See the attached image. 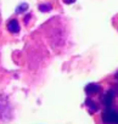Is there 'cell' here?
<instances>
[{
	"label": "cell",
	"instance_id": "cell-1",
	"mask_svg": "<svg viewBox=\"0 0 118 124\" xmlns=\"http://www.w3.org/2000/svg\"><path fill=\"white\" fill-rule=\"evenodd\" d=\"M8 28L11 33H18L20 32V24L17 22V20H10L9 23H8Z\"/></svg>",
	"mask_w": 118,
	"mask_h": 124
},
{
	"label": "cell",
	"instance_id": "cell-2",
	"mask_svg": "<svg viewBox=\"0 0 118 124\" xmlns=\"http://www.w3.org/2000/svg\"><path fill=\"white\" fill-rule=\"evenodd\" d=\"M116 27H117V29H118V24H116Z\"/></svg>",
	"mask_w": 118,
	"mask_h": 124
}]
</instances>
